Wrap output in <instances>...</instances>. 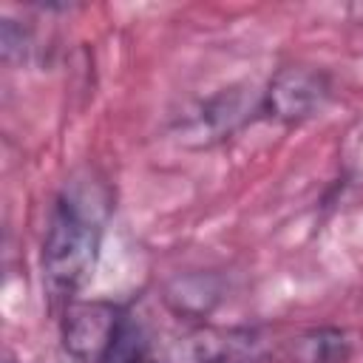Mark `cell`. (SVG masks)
Masks as SVG:
<instances>
[{
    "label": "cell",
    "mask_w": 363,
    "mask_h": 363,
    "mask_svg": "<svg viewBox=\"0 0 363 363\" xmlns=\"http://www.w3.org/2000/svg\"><path fill=\"white\" fill-rule=\"evenodd\" d=\"M332 96L329 77L309 65L278 68L261 91V116L281 125H301L318 116Z\"/></svg>",
    "instance_id": "4"
},
{
    "label": "cell",
    "mask_w": 363,
    "mask_h": 363,
    "mask_svg": "<svg viewBox=\"0 0 363 363\" xmlns=\"http://www.w3.org/2000/svg\"><path fill=\"white\" fill-rule=\"evenodd\" d=\"M349 14H352L357 23H363V3H354V6H349Z\"/></svg>",
    "instance_id": "10"
},
{
    "label": "cell",
    "mask_w": 363,
    "mask_h": 363,
    "mask_svg": "<svg viewBox=\"0 0 363 363\" xmlns=\"http://www.w3.org/2000/svg\"><path fill=\"white\" fill-rule=\"evenodd\" d=\"M122 315L125 312L111 301L71 303L60 326L65 354L74 363H102Z\"/></svg>",
    "instance_id": "5"
},
{
    "label": "cell",
    "mask_w": 363,
    "mask_h": 363,
    "mask_svg": "<svg viewBox=\"0 0 363 363\" xmlns=\"http://www.w3.org/2000/svg\"><path fill=\"white\" fill-rule=\"evenodd\" d=\"M102 182L71 179L54 201L43 238V281L51 298H71L94 272L108 216Z\"/></svg>",
    "instance_id": "1"
},
{
    "label": "cell",
    "mask_w": 363,
    "mask_h": 363,
    "mask_svg": "<svg viewBox=\"0 0 363 363\" xmlns=\"http://www.w3.org/2000/svg\"><path fill=\"white\" fill-rule=\"evenodd\" d=\"M292 363H346L349 340L340 329H312L292 340L289 346Z\"/></svg>",
    "instance_id": "7"
},
{
    "label": "cell",
    "mask_w": 363,
    "mask_h": 363,
    "mask_svg": "<svg viewBox=\"0 0 363 363\" xmlns=\"http://www.w3.org/2000/svg\"><path fill=\"white\" fill-rule=\"evenodd\" d=\"M221 301V281L213 272H187L176 275L164 286V303L173 315L187 320L207 318Z\"/></svg>",
    "instance_id": "6"
},
{
    "label": "cell",
    "mask_w": 363,
    "mask_h": 363,
    "mask_svg": "<svg viewBox=\"0 0 363 363\" xmlns=\"http://www.w3.org/2000/svg\"><path fill=\"white\" fill-rule=\"evenodd\" d=\"M255 116H261V91L255 94L252 88H224L182 116L173 133L187 147H210L230 139Z\"/></svg>",
    "instance_id": "3"
},
{
    "label": "cell",
    "mask_w": 363,
    "mask_h": 363,
    "mask_svg": "<svg viewBox=\"0 0 363 363\" xmlns=\"http://www.w3.org/2000/svg\"><path fill=\"white\" fill-rule=\"evenodd\" d=\"M0 48H3V60L6 62H14V60H26L28 51H31V34L23 23L11 20V17H3V26H0Z\"/></svg>",
    "instance_id": "9"
},
{
    "label": "cell",
    "mask_w": 363,
    "mask_h": 363,
    "mask_svg": "<svg viewBox=\"0 0 363 363\" xmlns=\"http://www.w3.org/2000/svg\"><path fill=\"white\" fill-rule=\"evenodd\" d=\"M147 352H150V343L142 323L125 312L102 363H147Z\"/></svg>",
    "instance_id": "8"
},
{
    "label": "cell",
    "mask_w": 363,
    "mask_h": 363,
    "mask_svg": "<svg viewBox=\"0 0 363 363\" xmlns=\"http://www.w3.org/2000/svg\"><path fill=\"white\" fill-rule=\"evenodd\" d=\"M267 337L252 326H193L167 340L156 363H264Z\"/></svg>",
    "instance_id": "2"
}]
</instances>
